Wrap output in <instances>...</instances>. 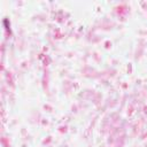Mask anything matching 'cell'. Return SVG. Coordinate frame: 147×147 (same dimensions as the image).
I'll list each match as a JSON object with an SVG mask.
<instances>
[{
  "instance_id": "6da1fadb",
  "label": "cell",
  "mask_w": 147,
  "mask_h": 147,
  "mask_svg": "<svg viewBox=\"0 0 147 147\" xmlns=\"http://www.w3.org/2000/svg\"><path fill=\"white\" fill-rule=\"evenodd\" d=\"M3 24H5V26H6V29L10 31V29H9V26H10V25H8V20H7V18H5V20H3Z\"/></svg>"
}]
</instances>
